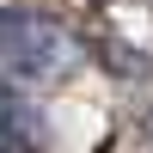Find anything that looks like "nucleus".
Listing matches in <instances>:
<instances>
[{
  "label": "nucleus",
  "mask_w": 153,
  "mask_h": 153,
  "mask_svg": "<svg viewBox=\"0 0 153 153\" xmlns=\"http://www.w3.org/2000/svg\"><path fill=\"white\" fill-rule=\"evenodd\" d=\"M0 68H6L12 80L49 86V80H68V74L80 68V43H74L61 25H49V19L0 12Z\"/></svg>",
  "instance_id": "obj_1"
}]
</instances>
